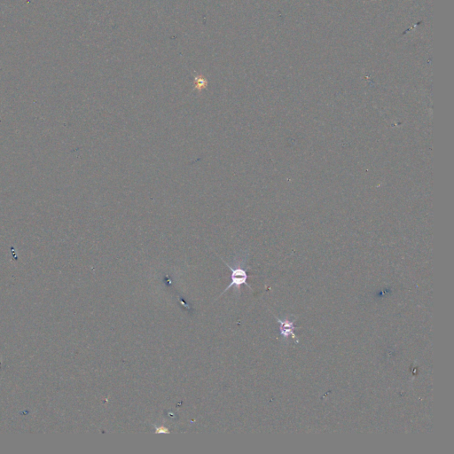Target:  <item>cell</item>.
<instances>
[{
    "label": "cell",
    "mask_w": 454,
    "mask_h": 454,
    "mask_svg": "<svg viewBox=\"0 0 454 454\" xmlns=\"http://www.w3.org/2000/svg\"><path fill=\"white\" fill-rule=\"evenodd\" d=\"M275 318H276L277 322L279 323V333H280V336H282V338L285 340H288L289 337H291V338L295 339L296 342H298L299 340H298L297 337L294 333V330L295 329V322L296 319H293V320L289 319V318L280 319L276 316H275Z\"/></svg>",
    "instance_id": "2"
},
{
    "label": "cell",
    "mask_w": 454,
    "mask_h": 454,
    "mask_svg": "<svg viewBox=\"0 0 454 454\" xmlns=\"http://www.w3.org/2000/svg\"><path fill=\"white\" fill-rule=\"evenodd\" d=\"M155 428H156V433H162V434H167V433H170L169 430L167 428H164V427H158V426L155 425Z\"/></svg>",
    "instance_id": "3"
},
{
    "label": "cell",
    "mask_w": 454,
    "mask_h": 454,
    "mask_svg": "<svg viewBox=\"0 0 454 454\" xmlns=\"http://www.w3.org/2000/svg\"><path fill=\"white\" fill-rule=\"evenodd\" d=\"M246 260L247 256L246 257L243 256L242 258H240L238 256V258H235L233 260L232 265H229L226 261L222 259L223 262L225 263V265H227V267L231 271L232 275H231V283L228 285V287L225 289V291H223V293L220 295H222L224 293L227 292L228 289H230L231 288H234L235 293H238V292H240L242 285H246L250 289H252L250 286L247 282L248 274H247V270L245 268Z\"/></svg>",
    "instance_id": "1"
}]
</instances>
